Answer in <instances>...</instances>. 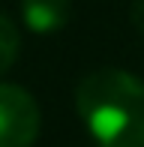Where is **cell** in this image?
Returning a JSON list of instances; mask_svg holds the SVG:
<instances>
[{"label":"cell","mask_w":144,"mask_h":147,"mask_svg":"<svg viewBox=\"0 0 144 147\" xmlns=\"http://www.w3.org/2000/svg\"><path fill=\"white\" fill-rule=\"evenodd\" d=\"M75 108L99 147H144V81L132 72H87L78 81Z\"/></svg>","instance_id":"6da1fadb"},{"label":"cell","mask_w":144,"mask_h":147,"mask_svg":"<svg viewBox=\"0 0 144 147\" xmlns=\"http://www.w3.org/2000/svg\"><path fill=\"white\" fill-rule=\"evenodd\" d=\"M39 123L36 99L18 84H0V147H30Z\"/></svg>","instance_id":"7a4b0ae2"},{"label":"cell","mask_w":144,"mask_h":147,"mask_svg":"<svg viewBox=\"0 0 144 147\" xmlns=\"http://www.w3.org/2000/svg\"><path fill=\"white\" fill-rule=\"evenodd\" d=\"M24 27L33 33H57L69 24L72 3L69 0H21Z\"/></svg>","instance_id":"3957f363"},{"label":"cell","mask_w":144,"mask_h":147,"mask_svg":"<svg viewBox=\"0 0 144 147\" xmlns=\"http://www.w3.org/2000/svg\"><path fill=\"white\" fill-rule=\"evenodd\" d=\"M21 48V30L9 15H0V75L12 69Z\"/></svg>","instance_id":"277c9868"},{"label":"cell","mask_w":144,"mask_h":147,"mask_svg":"<svg viewBox=\"0 0 144 147\" xmlns=\"http://www.w3.org/2000/svg\"><path fill=\"white\" fill-rule=\"evenodd\" d=\"M129 18H132L135 30L144 33V0H135V3H132V9H129Z\"/></svg>","instance_id":"5b68a950"}]
</instances>
